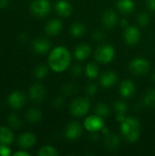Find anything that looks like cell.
<instances>
[{
  "label": "cell",
  "instance_id": "40",
  "mask_svg": "<svg viewBox=\"0 0 155 156\" xmlns=\"http://www.w3.org/2000/svg\"><path fill=\"white\" fill-rule=\"evenodd\" d=\"M14 156H30V154L27 153V152H22V151H19V152H16L15 153Z\"/></svg>",
  "mask_w": 155,
  "mask_h": 156
},
{
  "label": "cell",
  "instance_id": "14",
  "mask_svg": "<svg viewBox=\"0 0 155 156\" xmlns=\"http://www.w3.org/2000/svg\"><path fill=\"white\" fill-rule=\"evenodd\" d=\"M57 13L61 16H69L72 13V6L67 0H59L55 5Z\"/></svg>",
  "mask_w": 155,
  "mask_h": 156
},
{
  "label": "cell",
  "instance_id": "21",
  "mask_svg": "<svg viewBox=\"0 0 155 156\" xmlns=\"http://www.w3.org/2000/svg\"><path fill=\"white\" fill-rule=\"evenodd\" d=\"M117 7L122 13L130 14L134 9V3L132 0H119L117 3Z\"/></svg>",
  "mask_w": 155,
  "mask_h": 156
},
{
  "label": "cell",
  "instance_id": "42",
  "mask_svg": "<svg viewBox=\"0 0 155 156\" xmlns=\"http://www.w3.org/2000/svg\"><path fill=\"white\" fill-rule=\"evenodd\" d=\"M8 3H9L8 0H0V8H4L7 6Z\"/></svg>",
  "mask_w": 155,
  "mask_h": 156
},
{
  "label": "cell",
  "instance_id": "26",
  "mask_svg": "<svg viewBox=\"0 0 155 156\" xmlns=\"http://www.w3.org/2000/svg\"><path fill=\"white\" fill-rule=\"evenodd\" d=\"M38 155L39 156H57L58 155V151L49 145H46L43 146L42 148H40V150L38 151Z\"/></svg>",
  "mask_w": 155,
  "mask_h": 156
},
{
  "label": "cell",
  "instance_id": "29",
  "mask_svg": "<svg viewBox=\"0 0 155 156\" xmlns=\"http://www.w3.org/2000/svg\"><path fill=\"white\" fill-rule=\"evenodd\" d=\"M48 74V68L45 65H39L35 69V76L37 79H44Z\"/></svg>",
  "mask_w": 155,
  "mask_h": 156
},
{
  "label": "cell",
  "instance_id": "12",
  "mask_svg": "<svg viewBox=\"0 0 155 156\" xmlns=\"http://www.w3.org/2000/svg\"><path fill=\"white\" fill-rule=\"evenodd\" d=\"M140 31L137 27L130 26L127 27L124 32V38L129 45H135L140 40Z\"/></svg>",
  "mask_w": 155,
  "mask_h": 156
},
{
  "label": "cell",
  "instance_id": "1",
  "mask_svg": "<svg viewBox=\"0 0 155 156\" xmlns=\"http://www.w3.org/2000/svg\"><path fill=\"white\" fill-rule=\"evenodd\" d=\"M71 60V56L69 51L62 47L55 48L49 55L48 58V64L49 67L55 72H62L67 69L69 66Z\"/></svg>",
  "mask_w": 155,
  "mask_h": 156
},
{
  "label": "cell",
  "instance_id": "24",
  "mask_svg": "<svg viewBox=\"0 0 155 156\" xmlns=\"http://www.w3.org/2000/svg\"><path fill=\"white\" fill-rule=\"evenodd\" d=\"M86 30V27L85 26L82 24V23H74L72 26H71V28H70V33L72 36L74 37H80L81 35L84 34Z\"/></svg>",
  "mask_w": 155,
  "mask_h": 156
},
{
  "label": "cell",
  "instance_id": "33",
  "mask_svg": "<svg viewBox=\"0 0 155 156\" xmlns=\"http://www.w3.org/2000/svg\"><path fill=\"white\" fill-rule=\"evenodd\" d=\"M114 108L118 112L124 113L127 111V104L123 101H117L114 105Z\"/></svg>",
  "mask_w": 155,
  "mask_h": 156
},
{
  "label": "cell",
  "instance_id": "8",
  "mask_svg": "<svg viewBox=\"0 0 155 156\" xmlns=\"http://www.w3.org/2000/svg\"><path fill=\"white\" fill-rule=\"evenodd\" d=\"M25 103H26L25 95L17 90L13 91L7 98V104L9 105V107L15 110L21 109L25 105Z\"/></svg>",
  "mask_w": 155,
  "mask_h": 156
},
{
  "label": "cell",
  "instance_id": "34",
  "mask_svg": "<svg viewBox=\"0 0 155 156\" xmlns=\"http://www.w3.org/2000/svg\"><path fill=\"white\" fill-rule=\"evenodd\" d=\"M10 154H11V150L9 149L8 145L0 144V156H9Z\"/></svg>",
  "mask_w": 155,
  "mask_h": 156
},
{
  "label": "cell",
  "instance_id": "10",
  "mask_svg": "<svg viewBox=\"0 0 155 156\" xmlns=\"http://www.w3.org/2000/svg\"><path fill=\"white\" fill-rule=\"evenodd\" d=\"M50 42L43 37L37 38L32 42V48L37 54L43 55L47 53L50 49Z\"/></svg>",
  "mask_w": 155,
  "mask_h": 156
},
{
  "label": "cell",
  "instance_id": "6",
  "mask_svg": "<svg viewBox=\"0 0 155 156\" xmlns=\"http://www.w3.org/2000/svg\"><path fill=\"white\" fill-rule=\"evenodd\" d=\"M150 64L148 60L143 58H137L133 59L130 64L131 71L135 75H144L148 72Z\"/></svg>",
  "mask_w": 155,
  "mask_h": 156
},
{
  "label": "cell",
  "instance_id": "4",
  "mask_svg": "<svg viewBox=\"0 0 155 156\" xmlns=\"http://www.w3.org/2000/svg\"><path fill=\"white\" fill-rule=\"evenodd\" d=\"M114 55H115V52H114L113 48L109 45H104V46L100 47L95 52L96 59L99 62L104 63V64L111 62L113 59Z\"/></svg>",
  "mask_w": 155,
  "mask_h": 156
},
{
  "label": "cell",
  "instance_id": "43",
  "mask_svg": "<svg viewBox=\"0 0 155 156\" xmlns=\"http://www.w3.org/2000/svg\"><path fill=\"white\" fill-rule=\"evenodd\" d=\"M121 24H122V27H127L128 26V21L126 19H122V22H121Z\"/></svg>",
  "mask_w": 155,
  "mask_h": 156
},
{
  "label": "cell",
  "instance_id": "19",
  "mask_svg": "<svg viewBox=\"0 0 155 156\" xmlns=\"http://www.w3.org/2000/svg\"><path fill=\"white\" fill-rule=\"evenodd\" d=\"M14 140L13 133L10 129L0 126V144L2 145H9L12 144Z\"/></svg>",
  "mask_w": 155,
  "mask_h": 156
},
{
  "label": "cell",
  "instance_id": "22",
  "mask_svg": "<svg viewBox=\"0 0 155 156\" xmlns=\"http://www.w3.org/2000/svg\"><path fill=\"white\" fill-rule=\"evenodd\" d=\"M26 118L29 122H37L42 118V112L40 110L36 108L29 109L26 113Z\"/></svg>",
  "mask_w": 155,
  "mask_h": 156
},
{
  "label": "cell",
  "instance_id": "41",
  "mask_svg": "<svg viewBox=\"0 0 155 156\" xmlns=\"http://www.w3.org/2000/svg\"><path fill=\"white\" fill-rule=\"evenodd\" d=\"M147 3H148L149 7L152 10H154L155 11V0H147Z\"/></svg>",
  "mask_w": 155,
  "mask_h": 156
},
{
  "label": "cell",
  "instance_id": "11",
  "mask_svg": "<svg viewBox=\"0 0 155 156\" xmlns=\"http://www.w3.org/2000/svg\"><path fill=\"white\" fill-rule=\"evenodd\" d=\"M36 144V136L32 133H24L17 139V145L23 149L31 148Z\"/></svg>",
  "mask_w": 155,
  "mask_h": 156
},
{
  "label": "cell",
  "instance_id": "28",
  "mask_svg": "<svg viewBox=\"0 0 155 156\" xmlns=\"http://www.w3.org/2000/svg\"><path fill=\"white\" fill-rule=\"evenodd\" d=\"M7 122H8L9 126H11L12 128H15V129L19 128L20 125H21V121H20L19 117L15 113H12V114H10L8 116Z\"/></svg>",
  "mask_w": 155,
  "mask_h": 156
},
{
  "label": "cell",
  "instance_id": "38",
  "mask_svg": "<svg viewBox=\"0 0 155 156\" xmlns=\"http://www.w3.org/2000/svg\"><path fill=\"white\" fill-rule=\"evenodd\" d=\"M92 37H93V39L96 40V41H101V40L103 39V37H104V34H103L101 31L98 30V31H95V32L93 33Z\"/></svg>",
  "mask_w": 155,
  "mask_h": 156
},
{
  "label": "cell",
  "instance_id": "15",
  "mask_svg": "<svg viewBox=\"0 0 155 156\" xmlns=\"http://www.w3.org/2000/svg\"><path fill=\"white\" fill-rule=\"evenodd\" d=\"M62 28V23L58 19H51L48 21L45 27V31L48 35L56 36L58 35Z\"/></svg>",
  "mask_w": 155,
  "mask_h": 156
},
{
  "label": "cell",
  "instance_id": "18",
  "mask_svg": "<svg viewBox=\"0 0 155 156\" xmlns=\"http://www.w3.org/2000/svg\"><path fill=\"white\" fill-rule=\"evenodd\" d=\"M120 91H121V94L123 96V97H131L132 95L134 94L135 92V85L134 83L130 80H123L121 84V87H120Z\"/></svg>",
  "mask_w": 155,
  "mask_h": 156
},
{
  "label": "cell",
  "instance_id": "25",
  "mask_svg": "<svg viewBox=\"0 0 155 156\" xmlns=\"http://www.w3.org/2000/svg\"><path fill=\"white\" fill-rule=\"evenodd\" d=\"M85 72H86V75L90 79H95L98 76V74H99V68L94 63H89L86 66Z\"/></svg>",
  "mask_w": 155,
  "mask_h": 156
},
{
  "label": "cell",
  "instance_id": "35",
  "mask_svg": "<svg viewBox=\"0 0 155 156\" xmlns=\"http://www.w3.org/2000/svg\"><path fill=\"white\" fill-rule=\"evenodd\" d=\"M71 73H72L74 76H76V77L79 76V75L82 73V68H81V66H79V65H75V66H73V67L71 68Z\"/></svg>",
  "mask_w": 155,
  "mask_h": 156
},
{
  "label": "cell",
  "instance_id": "37",
  "mask_svg": "<svg viewBox=\"0 0 155 156\" xmlns=\"http://www.w3.org/2000/svg\"><path fill=\"white\" fill-rule=\"evenodd\" d=\"M53 106L56 108H60L64 104V100L61 97H57L53 100Z\"/></svg>",
  "mask_w": 155,
  "mask_h": 156
},
{
  "label": "cell",
  "instance_id": "39",
  "mask_svg": "<svg viewBox=\"0 0 155 156\" xmlns=\"http://www.w3.org/2000/svg\"><path fill=\"white\" fill-rule=\"evenodd\" d=\"M116 119H117V121L118 122H122L125 119H126V117L124 116V113H122V112H118V114L116 115Z\"/></svg>",
  "mask_w": 155,
  "mask_h": 156
},
{
  "label": "cell",
  "instance_id": "3",
  "mask_svg": "<svg viewBox=\"0 0 155 156\" xmlns=\"http://www.w3.org/2000/svg\"><path fill=\"white\" fill-rule=\"evenodd\" d=\"M90 109V101L88 99L79 98L75 100L70 105V112L72 115L80 117L85 115Z\"/></svg>",
  "mask_w": 155,
  "mask_h": 156
},
{
  "label": "cell",
  "instance_id": "20",
  "mask_svg": "<svg viewBox=\"0 0 155 156\" xmlns=\"http://www.w3.org/2000/svg\"><path fill=\"white\" fill-rule=\"evenodd\" d=\"M90 52H91V49L89 45L81 44V45L78 46L75 50V57L79 60H84L90 57Z\"/></svg>",
  "mask_w": 155,
  "mask_h": 156
},
{
  "label": "cell",
  "instance_id": "17",
  "mask_svg": "<svg viewBox=\"0 0 155 156\" xmlns=\"http://www.w3.org/2000/svg\"><path fill=\"white\" fill-rule=\"evenodd\" d=\"M118 17L115 12L112 10H107L102 16V22L108 28H112L117 24Z\"/></svg>",
  "mask_w": 155,
  "mask_h": 156
},
{
  "label": "cell",
  "instance_id": "5",
  "mask_svg": "<svg viewBox=\"0 0 155 156\" xmlns=\"http://www.w3.org/2000/svg\"><path fill=\"white\" fill-rule=\"evenodd\" d=\"M30 9L35 16L43 17L50 12V3L48 0H36L31 4Z\"/></svg>",
  "mask_w": 155,
  "mask_h": 156
},
{
  "label": "cell",
  "instance_id": "30",
  "mask_svg": "<svg viewBox=\"0 0 155 156\" xmlns=\"http://www.w3.org/2000/svg\"><path fill=\"white\" fill-rule=\"evenodd\" d=\"M96 112H97V114L100 117H107L110 114V111H109L108 106L103 104V103L98 104V106L96 108Z\"/></svg>",
  "mask_w": 155,
  "mask_h": 156
},
{
  "label": "cell",
  "instance_id": "44",
  "mask_svg": "<svg viewBox=\"0 0 155 156\" xmlns=\"http://www.w3.org/2000/svg\"><path fill=\"white\" fill-rule=\"evenodd\" d=\"M153 80H155V73H154V74H153Z\"/></svg>",
  "mask_w": 155,
  "mask_h": 156
},
{
  "label": "cell",
  "instance_id": "36",
  "mask_svg": "<svg viewBox=\"0 0 155 156\" xmlns=\"http://www.w3.org/2000/svg\"><path fill=\"white\" fill-rule=\"evenodd\" d=\"M97 86L96 85H94V84H90V85H88L87 86V89H86V90H87V93L89 94V95H94L96 92H97Z\"/></svg>",
  "mask_w": 155,
  "mask_h": 156
},
{
  "label": "cell",
  "instance_id": "9",
  "mask_svg": "<svg viewBox=\"0 0 155 156\" xmlns=\"http://www.w3.org/2000/svg\"><path fill=\"white\" fill-rule=\"evenodd\" d=\"M29 96L35 102H40L46 96V89L41 84H34L29 89Z\"/></svg>",
  "mask_w": 155,
  "mask_h": 156
},
{
  "label": "cell",
  "instance_id": "32",
  "mask_svg": "<svg viewBox=\"0 0 155 156\" xmlns=\"http://www.w3.org/2000/svg\"><path fill=\"white\" fill-rule=\"evenodd\" d=\"M77 86L74 85V84H68L66 85L64 88H63V92L67 95H72L74 94L75 92H77Z\"/></svg>",
  "mask_w": 155,
  "mask_h": 156
},
{
  "label": "cell",
  "instance_id": "13",
  "mask_svg": "<svg viewBox=\"0 0 155 156\" xmlns=\"http://www.w3.org/2000/svg\"><path fill=\"white\" fill-rule=\"evenodd\" d=\"M82 133L81 125L77 122H70L66 129V137L69 140H77Z\"/></svg>",
  "mask_w": 155,
  "mask_h": 156
},
{
  "label": "cell",
  "instance_id": "7",
  "mask_svg": "<svg viewBox=\"0 0 155 156\" xmlns=\"http://www.w3.org/2000/svg\"><path fill=\"white\" fill-rule=\"evenodd\" d=\"M84 126L88 131L95 133L103 129L104 122L102 120V117L99 115H91L85 120Z\"/></svg>",
  "mask_w": 155,
  "mask_h": 156
},
{
  "label": "cell",
  "instance_id": "27",
  "mask_svg": "<svg viewBox=\"0 0 155 156\" xmlns=\"http://www.w3.org/2000/svg\"><path fill=\"white\" fill-rule=\"evenodd\" d=\"M144 102L147 106L155 108V90H151L146 93L144 97Z\"/></svg>",
  "mask_w": 155,
  "mask_h": 156
},
{
  "label": "cell",
  "instance_id": "23",
  "mask_svg": "<svg viewBox=\"0 0 155 156\" xmlns=\"http://www.w3.org/2000/svg\"><path fill=\"white\" fill-rule=\"evenodd\" d=\"M105 144L108 148L111 150H115L120 144V139L115 133H108L105 139Z\"/></svg>",
  "mask_w": 155,
  "mask_h": 156
},
{
  "label": "cell",
  "instance_id": "2",
  "mask_svg": "<svg viewBox=\"0 0 155 156\" xmlns=\"http://www.w3.org/2000/svg\"><path fill=\"white\" fill-rule=\"evenodd\" d=\"M122 133L130 143H135L140 136V122L135 118H126L122 122Z\"/></svg>",
  "mask_w": 155,
  "mask_h": 156
},
{
  "label": "cell",
  "instance_id": "16",
  "mask_svg": "<svg viewBox=\"0 0 155 156\" xmlns=\"http://www.w3.org/2000/svg\"><path fill=\"white\" fill-rule=\"evenodd\" d=\"M117 80H118V77H117V74L115 72L106 71L101 75L100 83H101L102 86H104L106 88H109V87H111V86L115 85V83L117 82Z\"/></svg>",
  "mask_w": 155,
  "mask_h": 156
},
{
  "label": "cell",
  "instance_id": "31",
  "mask_svg": "<svg viewBox=\"0 0 155 156\" xmlns=\"http://www.w3.org/2000/svg\"><path fill=\"white\" fill-rule=\"evenodd\" d=\"M150 21V17L149 15L146 13H143L141 15H139L138 16V23L141 27H146L149 24Z\"/></svg>",
  "mask_w": 155,
  "mask_h": 156
}]
</instances>
